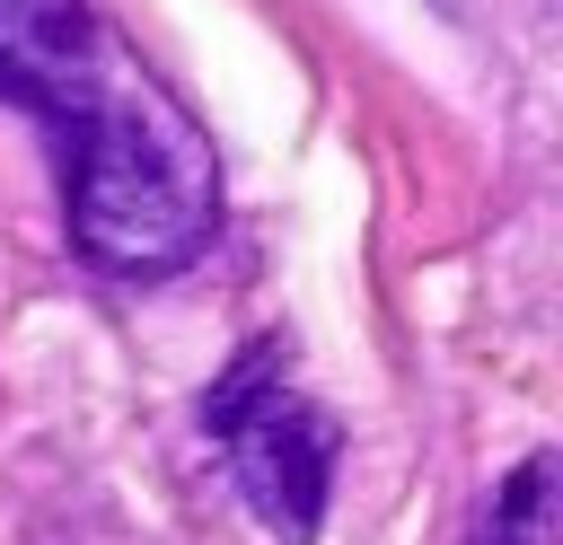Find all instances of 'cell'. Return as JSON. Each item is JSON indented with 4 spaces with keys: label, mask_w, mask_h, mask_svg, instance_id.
Returning <instances> with one entry per match:
<instances>
[{
    "label": "cell",
    "mask_w": 563,
    "mask_h": 545,
    "mask_svg": "<svg viewBox=\"0 0 563 545\" xmlns=\"http://www.w3.org/2000/svg\"><path fill=\"white\" fill-rule=\"evenodd\" d=\"M44 132L62 141V211H70V246L97 272L123 281H158L185 272L211 246L220 220V158L211 132L176 105V88H158L123 44L106 53V70L44 114Z\"/></svg>",
    "instance_id": "obj_1"
},
{
    "label": "cell",
    "mask_w": 563,
    "mask_h": 545,
    "mask_svg": "<svg viewBox=\"0 0 563 545\" xmlns=\"http://www.w3.org/2000/svg\"><path fill=\"white\" fill-rule=\"evenodd\" d=\"M202 422L229 457V483L246 492L255 527L273 545H308L317 519H325V492H334V457H343V431L325 404H308L282 369V343H246L211 396H202Z\"/></svg>",
    "instance_id": "obj_2"
},
{
    "label": "cell",
    "mask_w": 563,
    "mask_h": 545,
    "mask_svg": "<svg viewBox=\"0 0 563 545\" xmlns=\"http://www.w3.org/2000/svg\"><path fill=\"white\" fill-rule=\"evenodd\" d=\"M114 53V26L88 0H0V97L35 123L62 114Z\"/></svg>",
    "instance_id": "obj_3"
},
{
    "label": "cell",
    "mask_w": 563,
    "mask_h": 545,
    "mask_svg": "<svg viewBox=\"0 0 563 545\" xmlns=\"http://www.w3.org/2000/svg\"><path fill=\"white\" fill-rule=\"evenodd\" d=\"M554 527H563V466H554V448H537L493 483L466 545H554Z\"/></svg>",
    "instance_id": "obj_4"
}]
</instances>
